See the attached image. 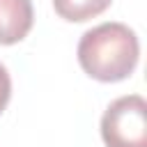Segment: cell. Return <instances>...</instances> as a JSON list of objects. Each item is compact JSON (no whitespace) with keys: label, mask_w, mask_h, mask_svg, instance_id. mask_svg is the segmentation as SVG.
I'll return each mask as SVG.
<instances>
[{"label":"cell","mask_w":147,"mask_h":147,"mask_svg":"<svg viewBox=\"0 0 147 147\" xmlns=\"http://www.w3.org/2000/svg\"><path fill=\"white\" fill-rule=\"evenodd\" d=\"M140 57L136 32L124 23H101L87 30L78 41V64L101 83H117L133 74Z\"/></svg>","instance_id":"6da1fadb"},{"label":"cell","mask_w":147,"mask_h":147,"mask_svg":"<svg viewBox=\"0 0 147 147\" xmlns=\"http://www.w3.org/2000/svg\"><path fill=\"white\" fill-rule=\"evenodd\" d=\"M106 147H147V101L140 94L115 99L101 117Z\"/></svg>","instance_id":"7a4b0ae2"},{"label":"cell","mask_w":147,"mask_h":147,"mask_svg":"<svg viewBox=\"0 0 147 147\" xmlns=\"http://www.w3.org/2000/svg\"><path fill=\"white\" fill-rule=\"evenodd\" d=\"M32 0H0V44L11 46L32 30Z\"/></svg>","instance_id":"3957f363"},{"label":"cell","mask_w":147,"mask_h":147,"mask_svg":"<svg viewBox=\"0 0 147 147\" xmlns=\"http://www.w3.org/2000/svg\"><path fill=\"white\" fill-rule=\"evenodd\" d=\"M110 2L113 0H53V7L60 14V18L71 23H83L103 14L110 7Z\"/></svg>","instance_id":"277c9868"},{"label":"cell","mask_w":147,"mask_h":147,"mask_svg":"<svg viewBox=\"0 0 147 147\" xmlns=\"http://www.w3.org/2000/svg\"><path fill=\"white\" fill-rule=\"evenodd\" d=\"M9 96H11V78H9L7 69H5V64L0 62V113L7 108Z\"/></svg>","instance_id":"5b68a950"}]
</instances>
